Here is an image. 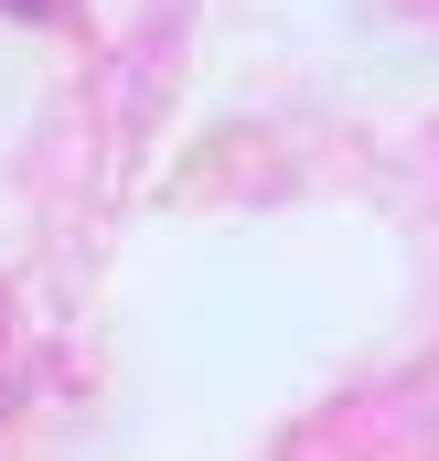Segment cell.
I'll return each mask as SVG.
<instances>
[]
</instances>
